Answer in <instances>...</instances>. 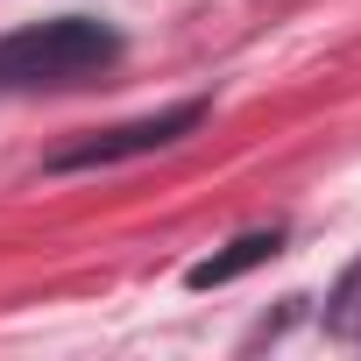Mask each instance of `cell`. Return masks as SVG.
<instances>
[{"instance_id":"obj_3","label":"cell","mask_w":361,"mask_h":361,"mask_svg":"<svg viewBox=\"0 0 361 361\" xmlns=\"http://www.w3.org/2000/svg\"><path fill=\"white\" fill-rule=\"evenodd\" d=\"M276 248H283V234H276V227H255V234H241V241H227L220 255H206V262H192V269H185V283H192V290H220V283H234L241 269H255V262H269Z\"/></svg>"},{"instance_id":"obj_4","label":"cell","mask_w":361,"mask_h":361,"mask_svg":"<svg viewBox=\"0 0 361 361\" xmlns=\"http://www.w3.org/2000/svg\"><path fill=\"white\" fill-rule=\"evenodd\" d=\"M326 326L340 333V340H361V262L340 276V290L326 298Z\"/></svg>"},{"instance_id":"obj_2","label":"cell","mask_w":361,"mask_h":361,"mask_svg":"<svg viewBox=\"0 0 361 361\" xmlns=\"http://www.w3.org/2000/svg\"><path fill=\"white\" fill-rule=\"evenodd\" d=\"M199 121H206V106H199V99H185V106H170V114H149V121H128V128H106V135H85V142L57 149V156H50V170L128 163V156H149V149H170V142H185Z\"/></svg>"},{"instance_id":"obj_1","label":"cell","mask_w":361,"mask_h":361,"mask_svg":"<svg viewBox=\"0 0 361 361\" xmlns=\"http://www.w3.org/2000/svg\"><path fill=\"white\" fill-rule=\"evenodd\" d=\"M121 57V36L92 15H57V22H29L15 36H0V85H71L85 71H106Z\"/></svg>"}]
</instances>
